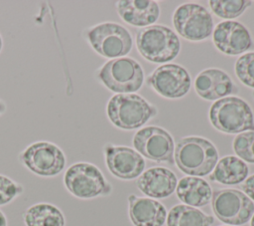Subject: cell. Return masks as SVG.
<instances>
[{
	"label": "cell",
	"mask_w": 254,
	"mask_h": 226,
	"mask_svg": "<svg viewBox=\"0 0 254 226\" xmlns=\"http://www.w3.org/2000/svg\"><path fill=\"white\" fill-rule=\"evenodd\" d=\"M24 223L26 226H64V213L57 206L41 202L36 203L24 212Z\"/></svg>",
	"instance_id": "obj_21"
},
{
	"label": "cell",
	"mask_w": 254,
	"mask_h": 226,
	"mask_svg": "<svg viewBox=\"0 0 254 226\" xmlns=\"http://www.w3.org/2000/svg\"><path fill=\"white\" fill-rule=\"evenodd\" d=\"M129 216L135 226H163L167 211L160 202L144 197L130 195Z\"/></svg>",
	"instance_id": "obj_18"
},
{
	"label": "cell",
	"mask_w": 254,
	"mask_h": 226,
	"mask_svg": "<svg viewBox=\"0 0 254 226\" xmlns=\"http://www.w3.org/2000/svg\"><path fill=\"white\" fill-rule=\"evenodd\" d=\"M5 111H6V104L0 99V114L5 113Z\"/></svg>",
	"instance_id": "obj_29"
},
{
	"label": "cell",
	"mask_w": 254,
	"mask_h": 226,
	"mask_svg": "<svg viewBox=\"0 0 254 226\" xmlns=\"http://www.w3.org/2000/svg\"><path fill=\"white\" fill-rule=\"evenodd\" d=\"M8 222H7V218L4 215V213L0 210V226H7Z\"/></svg>",
	"instance_id": "obj_28"
},
{
	"label": "cell",
	"mask_w": 254,
	"mask_h": 226,
	"mask_svg": "<svg viewBox=\"0 0 254 226\" xmlns=\"http://www.w3.org/2000/svg\"><path fill=\"white\" fill-rule=\"evenodd\" d=\"M2 48H3V40H2V37L0 35V53L2 51Z\"/></svg>",
	"instance_id": "obj_30"
},
{
	"label": "cell",
	"mask_w": 254,
	"mask_h": 226,
	"mask_svg": "<svg viewBox=\"0 0 254 226\" xmlns=\"http://www.w3.org/2000/svg\"><path fill=\"white\" fill-rule=\"evenodd\" d=\"M248 172V166L242 159L229 155L216 163L209 179L225 185H234L245 180Z\"/></svg>",
	"instance_id": "obj_20"
},
{
	"label": "cell",
	"mask_w": 254,
	"mask_h": 226,
	"mask_svg": "<svg viewBox=\"0 0 254 226\" xmlns=\"http://www.w3.org/2000/svg\"><path fill=\"white\" fill-rule=\"evenodd\" d=\"M213 43L222 53L235 56L253 47L249 31L242 24L235 21H224L213 29Z\"/></svg>",
	"instance_id": "obj_14"
},
{
	"label": "cell",
	"mask_w": 254,
	"mask_h": 226,
	"mask_svg": "<svg viewBox=\"0 0 254 226\" xmlns=\"http://www.w3.org/2000/svg\"><path fill=\"white\" fill-rule=\"evenodd\" d=\"M251 226H254V215L252 216V219H251Z\"/></svg>",
	"instance_id": "obj_31"
},
{
	"label": "cell",
	"mask_w": 254,
	"mask_h": 226,
	"mask_svg": "<svg viewBox=\"0 0 254 226\" xmlns=\"http://www.w3.org/2000/svg\"><path fill=\"white\" fill-rule=\"evenodd\" d=\"M106 113L115 126L122 129H135L155 116L157 110L136 94H117L109 100Z\"/></svg>",
	"instance_id": "obj_2"
},
{
	"label": "cell",
	"mask_w": 254,
	"mask_h": 226,
	"mask_svg": "<svg viewBox=\"0 0 254 226\" xmlns=\"http://www.w3.org/2000/svg\"><path fill=\"white\" fill-rule=\"evenodd\" d=\"M174 159L184 173L204 176L214 169L218 160V152L209 140L198 136H189L178 140Z\"/></svg>",
	"instance_id": "obj_1"
},
{
	"label": "cell",
	"mask_w": 254,
	"mask_h": 226,
	"mask_svg": "<svg viewBox=\"0 0 254 226\" xmlns=\"http://www.w3.org/2000/svg\"><path fill=\"white\" fill-rule=\"evenodd\" d=\"M64 183L71 195L80 199L105 196L111 192V185L99 168L88 162L71 164L64 172Z\"/></svg>",
	"instance_id": "obj_5"
},
{
	"label": "cell",
	"mask_w": 254,
	"mask_h": 226,
	"mask_svg": "<svg viewBox=\"0 0 254 226\" xmlns=\"http://www.w3.org/2000/svg\"><path fill=\"white\" fill-rule=\"evenodd\" d=\"M116 8L124 22L136 27H148L160 15L158 3L152 0H121L117 2Z\"/></svg>",
	"instance_id": "obj_17"
},
{
	"label": "cell",
	"mask_w": 254,
	"mask_h": 226,
	"mask_svg": "<svg viewBox=\"0 0 254 226\" xmlns=\"http://www.w3.org/2000/svg\"><path fill=\"white\" fill-rule=\"evenodd\" d=\"M147 83L159 95L168 99L182 98L190 89V77L180 65L166 64L158 67L147 79Z\"/></svg>",
	"instance_id": "obj_12"
},
{
	"label": "cell",
	"mask_w": 254,
	"mask_h": 226,
	"mask_svg": "<svg viewBox=\"0 0 254 226\" xmlns=\"http://www.w3.org/2000/svg\"><path fill=\"white\" fill-rule=\"evenodd\" d=\"M235 73L245 86L254 88V52L246 53L237 59Z\"/></svg>",
	"instance_id": "obj_24"
},
{
	"label": "cell",
	"mask_w": 254,
	"mask_h": 226,
	"mask_svg": "<svg viewBox=\"0 0 254 226\" xmlns=\"http://www.w3.org/2000/svg\"><path fill=\"white\" fill-rule=\"evenodd\" d=\"M178 180L173 171L164 167H152L143 172L138 180V188L147 196L165 198L176 189Z\"/></svg>",
	"instance_id": "obj_16"
},
{
	"label": "cell",
	"mask_w": 254,
	"mask_h": 226,
	"mask_svg": "<svg viewBox=\"0 0 254 226\" xmlns=\"http://www.w3.org/2000/svg\"><path fill=\"white\" fill-rule=\"evenodd\" d=\"M19 160L31 172L43 177L60 174L66 163L64 151L57 144L45 140L28 145L19 154Z\"/></svg>",
	"instance_id": "obj_8"
},
{
	"label": "cell",
	"mask_w": 254,
	"mask_h": 226,
	"mask_svg": "<svg viewBox=\"0 0 254 226\" xmlns=\"http://www.w3.org/2000/svg\"><path fill=\"white\" fill-rule=\"evenodd\" d=\"M253 96H254V92H253Z\"/></svg>",
	"instance_id": "obj_32"
},
{
	"label": "cell",
	"mask_w": 254,
	"mask_h": 226,
	"mask_svg": "<svg viewBox=\"0 0 254 226\" xmlns=\"http://www.w3.org/2000/svg\"><path fill=\"white\" fill-rule=\"evenodd\" d=\"M211 205L215 216L229 225L245 224L254 213V203L246 194L236 189L215 190Z\"/></svg>",
	"instance_id": "obj_9"
},
{
	"label": "cell",
	"mask_w": 254,
	"mask_h": 226,
	"mask_svg": "<svg viewBox=\"0 0 254 226\" xmlns=\"http://www.w3.org/2000/svg\"><path fill=\"white\" fill-rule=\"evenodd\" d=\"M176 189L179 199L191 207H202L208 204L212 197L209 184L199 177H183Z\"/></svg>",
	"instance_id": "obj_19"
},
{
	"label": "cell",
	"mask_w": 254,
	"mask_h": 226,
	"mask_svg": "<svg viewBox=\"0 0 254 226\" xmlns=\"http://www.w3.org/2000/svg\"><path fill=\"white\" fill-rule=\"evenodd\" d=\"M24 191L22 184L14 181L10 177L0 174V206L12 202Z\"/></svg>",
	"instance_id": "obj_26"
},
{
	"label": "cell",
	"mask_w": 254,
	"mask_h": 226,
	"mask_svg": "<svg viewBox=\"0 0 254 226\" xmlns=\"http://www.w3.org/2000/svg\"><path fill=\"white\" fill-rule=\"evenodd\" d=\"M104 155L109 171L120 179L136 178L145 168V160L141 154L127 146L107 144L104 147Z\"/></svg>",
	"instance_id": "obj_13"
},
{
	"label": "cell",
	"mask_w": 254,
	"mask_h": 226,
	"mask_svg": "<svg viewBox=\"0 0 254 226\" xmlns=\"http://www.w3.org/2000/svg\"><path fill=\"white\" fill-rule=\"evenodd\" d=\"M133 145L140 154L156 162L174 164V140L171 134L158 126H147L137 131Z\"/></svg>",
	"instance_id": "obj_11"
},
{
	"label": "cell",
	"mask_w": 254,
	"mask_h": 226,
	"mask_svg": "<svg viewBox=\"0 0 254 226\" xmlns=\"http://www.w3.org/2000/svg\"><path fill=\"white\" fill-rule=\"evenodd\" d=\"M173 23L179 34L190 41H202L213 32V21L210 13L196 3L183 4L176 9Z\"/></svg>",
	"instance_id": "obj_10"
},
{
	"label": "cell",
	"mask_w": 254,
	"mask_h": 226,
	"mask_svg": "<svg viewBox=\"0 0 254 226\" xmlns=\"http://www.w3.org/2000/svg\"><path fill=\"white\" fill-rule=\"evenodd\" d=\"M249 0H210L209 6L212 12L223 19L239 17L250 5Z\"/></svg>",
	"instance_id": "obj_23"
},
{
	"label": "cell",
	"mask_w": 254,
	"mask_h": 226,
	"mask_svg": "<svg viewBox=\"0 0 254 226\" xmlns=\"http://www.w3.org/2000/svg\"><path fill=\"white\" fill-rule=\"evenodd\" d=\"M235 153L249 163H254V131L239 133L233 140Z\"/></svg>",
	"instance_id": "obj_25"
},
{
	"label": "cell",
	"mask_w": 254,
	"mask_h": 226,
	"mask_svg": "<svg viewBox=\"0 0 254 226\" xmlns=\"http://www.w3.org/2000/svg\"><path fill=\"white\" fill-rule=\"evenodd\" d=\"M85 38L97 54L109 59L122 58L132 49L130 33L123 26L112 22L88 28Z\"/></svg>",
	"instance_id": "obj_7"
},
{
	"label": "cell",
	"mask_w": 254,
	"mask_h": 226,
	"mask_svg": "<svg viewBox=\"0 0 254 226\" xmlns=\"http://www.w3.org/2000/svg\"><path fill=\"white\" fill-rule=\"evenodd\" d=\"M97 79L114 93L131 94L142 87L144 73L134 59L122 57L106 62L98 70Z\"/></svg>",
	"instance_id": "obj_6"
},
{
	"label": "cell",
	"mask_w": 254,
	"mask_h": 226,
	"mask_svg": "<svg viewBox=\"0 0 254 226\" xmlns=\"http://www.w3.org/2000/svg\"><path fill=\"white\" fill-rule=\"evenodd\" d=\"M136 45L141 56L153 63L172 61L181 49L176 33L162 25L148 26L138 31Z\"/></svg>",
	"instance_id": "obj_4"
},
{
	"label": "cell",
	"mask_w": 254,
	"mask_h": 226,
	"mask_svg": "<svg viewBox=\"0 0 254 226\" xmlns=\"http://www.w3.org/2000/svg\"><path fill=\"white\" fill-rule=\"evenodd\" d=\"M242 189L250 199L254 200V174L242 183Z\"/></svg>",
	"instance_id": "obj_27"
},
{
	"label": "cell",
	"mask_w": 254,
	"mask_h": 226,
	"mask_svg": "<svg viewBox=\"0 0 254 226\" xmlns=\"http://www.w3.org/2000/svg\"><path fill=\"white\" fill-rule=\"evenodd\" d=\"M213 222L212 216L189 205L174 206L167 218L168 226H210Z\"/></svg>",
	"instance_id": "obj_22"
},
{
	"label": "cell",
	"mask_w": 254,
	"mask_h": 226,
	"mask_svg": "<svg viewBox=\"0 0 254 226\" xmlns=\"http://www.w3.org/2000/svg\"><path fill=\"white\" fill-rule=\"evenodd\" d=\"M211 124L225 133L254 131V115L249 105L237 97L216 101L209 110Z\"/></svg>",
	"instance_id": "obj_3"
},
{
	"label": "cell",
	"mask_w": 254,
	"mask_h": 226,
	"mask_svg": "<svg viewBox=\"0 0 254 226\" xmlns=\"http://www.w3.org/2000/svg\"><path fill=\"white\" fill-rule=\"evenodd\" d=\"M194 89L200 98L207 101L223 99L237 92V88L229 76L214 68L206 69L197 75L194 81Z\"/></svg>",
	"instance_id": "obj_15"
}]
</instances>
